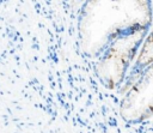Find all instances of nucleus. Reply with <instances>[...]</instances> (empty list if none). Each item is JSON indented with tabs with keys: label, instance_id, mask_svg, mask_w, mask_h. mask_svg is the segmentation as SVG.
<instances>
[{
	"label": "nucleus",
	"instance_id": "2",
	"mask_svg": "<svg viewBox=\"0 0 153 133\" xmlns=\"http://www.w3.org/2000/svg\"><path fill=\"white\" fill-rule=\"evenodd\" d=\"M147 34L148 30H139L121 36L97 58L94 72L105 87L121 85Z\"/></svg>",
	"mask_w": 153,
	"mask_h": 133
},
{
	"label": "nucleus",
	"instance_id": "1",
	"mask_svg": "<svg viewBox=\"0 0 153 133\" xmlns=\"http://www.w3.org/2000/svg\"><path fill=\"white\" fill-rule=\"evenodd\" d=\"M151 0H87L78 24L79 46L90 58H98L116 38L152 23Z\"/></svg>",
	"mask_w": 153,
	"mask_h": 133
},
{
	"label": "nucleus",
	"instance_id": "4",
	"mask_svg": "<svg viewBox=\"0 0 153 133\" xmlns=\"http://www.w3.org/2000/svg\"><path fill=\"white\" fill-rule=\"evenodd\" d=\"M151 65H153V30L146 35L139 49L133 67V74H140Z\"/></svg>",
	"mask_w": 153,
	"mask_h": 133
},
{
	"label": "nucleus",
	"instance_id": "3",
	"mask_svg": "<svg viewBox=\"0 0 153 133\" xmlns=\"http://www.w3.org/2000/svg\"><path fill=\"white\" fill-rule=\"evenodd\" d=\"M120 114L127 122H140L153 115V65L139 74L120 104Z\"/></svg>",
	"mask_w": 153,
	"mask_h": 133
}]
</instances>
